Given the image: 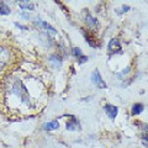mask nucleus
I'll return each instance as SVG.
<instances>
[{
  "label": "nucleus",
  "instance_id": "obj_7",
  "mask_svg": "<svg viewBox=\"0 0 148 148\" xmlns=\"http://www.w3.org/2000/svg\"><path fill=\"white\" fill-rule=\"evenodd\" d=\"M85 21H86V24H88V26L89 27H92V29H94V27H96L98 26V20H96L95 17H92L90 14H86V16H85Z\"/></svg>",
  "mask_w": 148,
  "mask_h": 148
},
{
  "label": "nucleus",
  "instance_id": "obj_15",
  "mask_svg": "<svg viewBox=\"0 0 148 148\" xmlns=\"http://www.w3.org/2000/svg\"><path fill=\"white\" fill-rule=\"evenodd\" d=\"M15 26H16V27H18V29H21V30H27V27H26V26H24V25H20V24H17V22L15 24Z\"/></svg>",
  "mask_w": 148,
  "mask_h": 148
},
{
  "label": "nucleus",
  "instance_id": "obj_3",
  "mask_svg": "<svg viewBox=\"0 0 148 148\" xmlns=\"http://www.w3.org/2000/svg\"><path fill=\"white\" fill-rule=\"evenodd\" d=\"M105 112L106 115L111 119V120H115L117 116V114H119V108L117 106H115V105H111V104H108V105H105Z\"/></svg>",
  "mask_w": 148,
  "mask_h": 148
},
{
  "label": "nucleus",
  "instance_id": "obj_5",
  "mask_svg": "<svg viewBox=\"0 0 148 148\" xmlns=\"http://www.w3.org/2000/svg\"><path fill=\"white\" fill-rule=\"evenodd\" d=\"M49 63L53 64L54 68H59L62 66V59H61V57H59L58 54H52L49 57Z\"/></svg>",
  "mask_w": 148,
  "mask_h": 148
},
{
  "label": "nucleus",
  "instance_id": "obj_8",
  "mask_svg": "<svg viewBox=\"0 0 148 148\" xmlns=\"http://www.w3.org/2000/svg\"><path fill=\"white\" fill-rule=\"evenodd\" d=\"M79 127H80L79 122H78V120H75V119H72L71 121L67 123V130H68V131H74V130H77Z\"/></svg>",
  "mask_w": 148,
  "mask_h": 148
},
{
  "label": "nucleus",
  "instance_id": "obj_2",
  "mask_svg": "<svg viewBox=\"0 0 148 148\" xmlns=\"http://www.w3.org/2000/svg\"><path fill=\"white\" fill-rule=\"evenodd\" d=\"M108 52L109 54H116L119 52H121V42L117 38H112L108 45Z\"/></svg>",
  "mask_w": 148,
  "mask_h": 148
},
{
  "label": "nucleus",
  "instance_id": "obj_13",
  "mask_svg": "<svg viewBox=\"0 0 148 148\" xmlns=\"http://www.w3.org/2000/svg\"><path fill=\"white\" fill-rule=\"evenodd\" d=\"M128 10H130V6H128V5H122V6H121V11H119V14L127 12Z\"/></svg>",
  "mask_w": 148,
  "mask_h": 148
},
{
  "label": "nucleus",
  "instance_id": "obj_11",
  "mask_svg": "<svg viewBox=\"0 0 148 148\" xmlns=\"http://www.w3.org/2000/svg\"><path fill=\"white\" fill-rule=\"evenodd\" d=\"M38 24L41 25V26H43L45 29H47V31H49V32H52V34H57V31L54 30V27H52L49 24H47L46 21H38Z\"/></svg>",
  "mask_w": 148,
  "mask_h": 148
},
{
  "label": "nucleus",
  "instance_id": "obj_16",
  "mask_svg": "<svg viewBox=\"0 0 148 148\" xmlns=\"http://www.w3.org/2000/svg\"><path fill=\"white\" fill-rule=\"evenodd\" d=\"M142 138H143V141H148V132H145L142 135Z\"/></svg>",
  "mask_w": 148,
  "mask_h": 148
},
{
  "label": "nucleus",
  "instance_id": "obj_4",
  "mask_svg": "<svg viewBox=\"0 0 148 148\" xmlns=\"http://www.w3.org/2000/svg\"><path fill=\"white\" fill-rule=\"evenodd\" d=\"M58 128H59V122L57 121V120L46 122L43 125V130H45V131H54V130H58Z\"/></svg>",
  "mask_w": 148,
  "mask_h": 148
},
{
  "label": "nucleus",
  "instance_id": "obj_12",
  "mask_svg": "<svg viewBox=\"0 0 148 148\" xmlns=\"http://www.w3.org/2000/svg\"><path fill=\"white\" fill-rule=\"evenodd\" d=\"M72 52H73V56H74V57H77V58H80L82 56H83L82 49H80V48H78V47H74Z\"/></svg>",
  "mask_w": 148,
  "mask_h": 148
},
{
  "label": "nucleus",
  "instance_id": "obj_1",
  "mask_svg": "<svg viewBox=\"0 0 148 148\" xmlns=\"http://www.w3.org/2000/svg\"><path fill=\"white\" fill-rule=\"evenodd\" d=\"M91 82L94 83V84L98 86L99 89H105V88H106V83L104 82L103 77H101V74H100V72L98 71V69H95V71L92 72V74H91Z\"/></svg>",
  "mask_w": 148,
  "mask_h": 148
},
{
  "label": "nucleus",
  "instance_id": "obj_9",
  "mask_svg": "<svg viewBox=\"0 0 148 148\" xmlns=\"http://www.w3.org/2000/svg\"><path fill=\"white\" fill-rule=\"evenodd\" d=\"M10 8H9L5 3H0V14L1 15H9L10 14Z\"/></svg>",
  "mask_w": 148,
  "mask_h": 148
},
{
  "label": "nucleus",
  "instance_id": "obj_6",
  "mask_svg": "<svg viewBox=\"0 0 148 148\" xmlns=\"http://www.w3.org/2000/svg\"><path fill=\"white\" fill-rule=\"evenodd\" d=\"M143 109H145V106H143V104L141 103H137L132 106V109H131V114L132 115H135V116H137V115H140L143 112Z\"/></svg>",
  "mask_w": 148,
  "mask_h": 148
},
{
  "label": "nucleus",
  "instance_id": "obj_10",
  "mask_svg": "<svg viewBox=\"0 0 148 148\" xmlns=\"http://www.w3.org/2000/svg\"><path fill=\"white\" fill-rule=\"evenodd\" d=\"M18 5H20L21 9H24V10H29V11H32L35 9V5L32 3H18Z\"/></svg>",
  "mask_w": 148,
  "mask_h": 148
},
{
  "label": "nucleus",
  "instance_id": "obj_14",
  "mask_svg": "<svg viewBox=\"0 0 148 148\" xmlns=\"http://www.w3.org/2000/svg\"><path fill=\"white\" fill-rule=\"evenodd\" d=\"M86 61H88V57H86V56H84V54H83L80 58H78V63H84Z\"/></svg>",
  "mask_w": 148,
  "mask_h": 148
}]
</instances>
